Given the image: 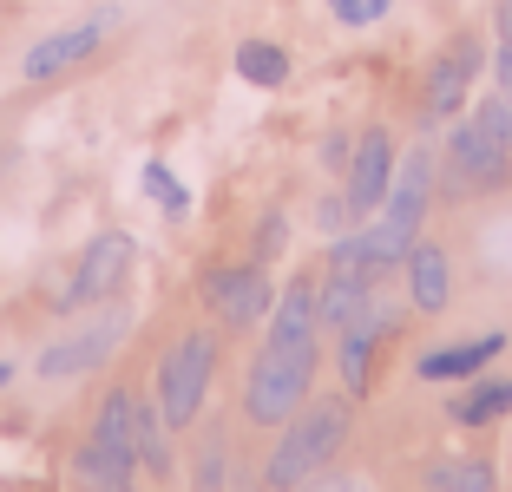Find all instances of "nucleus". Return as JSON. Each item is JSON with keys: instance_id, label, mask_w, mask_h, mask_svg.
Masks as SVG:
<instances>
[{"instance_id": "nucleus-24", "label": "nucleus", "mask_w": 512, "mask_h": 492, "mask_svg": "<svg viewBox=\"0 0 512 492\" xmlns=\"http://www.w3.org/2000/svg\"><path fill=\"white\" fill-rule=\"evenodd\" d=\"M283 237H289V224H283V210H270V217H263V237H256V263H270V256L283 250Z\"/></svg>"}, {"instance_id": "nucleus-17", "label": "nucleus", "mask_w": 512, "mask_h": 492, "mask_svg": "<svg viewBox=\"0 0 512 492\" xmlns=\"http://www.w3.org/2000/svg\"><path fill=\"white\" fill-rule=\"evenodd\" d=\"M427 492H499V473L493 460H480V453H434L421 473Z\"/></svg>"}, {"instance_id": "nucleus-10", "label": "nucleus", "mask_w": 512, "mask_h": 492, "mask_svg": "<svg viewBox=\"0 0 512 492\" xmlns=\"http://www.w3.org/2000/svg\"><path fill=\"white\" fill-rule=\"evenodd\" d=\"M401 328V309H388V302H368L355 322L335 335V374H342V388H348V401L355 394H368L375 388V361H381V348H388V335Z\"/></svg>"}, {"instance_id": "nucleus-11", "label": "nucleus", "mask_w": 512, "mask_h": 492, "mask_svg": "<svg viewBox=\"0 0 512 492\" xmlns=\"http://www.w3.org/2000/svg\"><path fill=\"white\" fill-rule=\"evenodd\" d=\"M434 178H440V158L427 145H414L401 164H394V184H388V204L375 210L388 230H401V237H421L427 210H434Z\"/></svg>"}, {"instance_id": "nucleus-20", "label": "nucleus", "mask_w": 512, "mask_h": 492, "mask_svg": "<svg viewBox=\"0 0 512 492\" xmlns=\"http://www.w3.org/2000/svg\"><path fill=\"white\" fill-rule=\"evenodd\" d=\"M224 466H230V447H224V433H217V427H204V447H197L191 486H197V492H224Z\"/></svg>"}, {"instance_id": "nucleus-9", "label": "nucleus", "mask_w": 512, "mask_h": 492, "mask_svg": "<svg viewBox=\"0 0 512 492\" xmlns=\"http://www.w3.org/2000/svg\"><path fill=\"white\" fill-rule=\"evenodd\" d=\"M125 328H132V309H106L99 322L79 328V335L46 342L40 361H33V374H40V381H79V374H92L99 361H112V348L125 342Z\"/></svg>"}, {"instance_id": "nucleus-16", "label": "nucleus", "mask_w": 512, "mask_h": 492, "mask_svg": "<svg viewBox=\"0 0 512 492\" xmlns=\"http://www.w3.org/2000/svg\"><path fill=\"white\" fill-rule=\"evenodd\" d=\"M506 414H512V374H473L447 401L453 427H493V420H506Z\"/></svg>"}, {"instance_id": "nucleus-19", "label": "nucleus", "mask_w": 512, "mask_h": 492, "mask_svg": "<svg viewBox=\"0 0 512 492\" xmlns=\"http://www.w3.org/2000/svg\"><path fill=\"white\" fill-rule=\"evenodd\" d=\"M237 79H243V86H256V92L289 86V53L276 40H243L237 46Z\"/></svg>"}, {"instance_id": "nucleus-30", "label": "nucleus", "mask_w": 512, "mask_h": 492, "mask_svg": "<svg viewBox=\"0 0 512 492\" xmlns=\"http://www.w3.org/2000/svg\"><path fill=\"white\" fill-rule=\"evenodd\" d=\"M119 492H132V486H119Z\"/></svg>"}, {"instance_id": "nucleus-29", "label": "nucleus", "mask_w": 512, "mask_h": 492, "mask_svg": "<svg viewBox=\"0 0 512 492\" xmlns=\"http://www.w3.org/2000/svg\"><path fill=\"white\" fill-rule=\"evenodd\" d=\"M7 381H14V361H0V388H7Z\"/></svg>"}, {"instance_id": "nucleus-26", "label": "nucleus", "mask_w": 512, "mask_h": 492, "mask_svg": "<svg viewBox=\"0 0 512 492\" xmlns=\"http://www.w3.org/2000/svg\"><path fill=\"white\" fill-rule=\"evenodd\" d=\"M348 151H355V138H348V132L322 138V164H329V171H348Z\"/></svg>"}, {"instance_id": "nucleus-13", "label": "nucleus", "mask_w": 512, "mask_h": 492, "mask_svg": "<svg viewBox=\"0 0 512 492\" xmlns=\"http://www.w3.org/2000/svg\"><path fill=\"white\" fill-rule=\"evenodd\" d=\"M106 27H112V14H99V20H79V27H60V33H46L40 46H27V60H20V73H27V79H60V73H73V66H86L92 53H99Z\"/></svg>"}, {"instance_id": "nucleus-5", "label": "nucleus", "mask_w": 512, "mask_h": 492, "mask_svg": "<svg viewBox=\"0 0 512 492\" xmlns=\"http://www.w3.org/2000/svg\"><path fill=\"white\" fill-rule=\"evenodd\" d=\"M512 184V145L493 138L473 112H460L447 132V191L453 197H486Z\"/></svg>"}, {"instance_id": "nucleus-14", "label": "nucleus", "mask_w": 512, "mask_h": 492, "mask_svg": "<svg viewBox=\"0 0 512 492\" xmlns=\"http://www.w3.org/2000/svg\"><path fill=\"white\" fill-rule=\"evenodd\" d=\"M499 355H506V335H499V328H486V335H473V342L427 348V355L414 361V374H421V381H434V388H447V381H473V374H486Z\"/></svg>"}, {"instance_id": "nucleus-4", "label": "nucleus", "mask_w": 512, "mask_h": 492, "mask_svg": "<svg viewBox=\"0 0 512 492\" xmlns=\"http://www.w3.org/2000/svg\"><path fill=\"white\" fill-rule=\"evenodd\" d=\"M73 473L92 492H119L138 479V394L132 388H112L99 401V420H92V433L73 453Z\"/></svg>"}, {"instance_id": "nucleus-8", "label": "nucleus", "mask_w": 512, "mask_h": 492, "mask_svg": "<svg viewBox=\"0 0 512 492\" xmlns=\"http://www.w3.org/2000/svg\"><path fill=\"white\" fill-rule=\"evenodd\" d=\"M480 66H486V46L473 40V33L447 40V53H434V66H427V79H421V119L427 125H453L460 119Z\"/></svg>"}, {"instance_id": "nucleus-7", "label": "nucleus", "mask_w": 512, "mask_h": 492, "mask_svg": "<svg viewBox=\"0 0 512 492\" xmlns=\"http://www.w3.org/2000/svg\"><path fill=\"white\" fill-rule=\"evenodd\" d=\"M132 256H138V243L125 237V230H99V237L79 250V263H73V276H66V289H60V302L53 309H92V302H112L119 296V283L132 276Z\"/></svg>"}, {"instance_id": "nucleus-15", "label": "nucleus", "mask_w": 512, "mask_h": 492, "mask_svg": "<svg viewBox=\"0 0 512 492\" xmlns=\"http://www.w3.org/2000/svg\"><path fill=\"white\" fill-rule=\"evenodd\" d=\"M401 276H407V309H414V315H440L453 302V263H447V250H440V243L421 237L414 250H407Z\"/></svg>"}, {"instance_id": "nucleus-3", "label": "nucleus", "mask_w": 512, "mask_h": 492, "mask_svg": "<svg viewBox=\"0 0 512 492\" xmlns=\"http://www.w3.org/2000/svg\"><path fill=\"white\" fill-rule=\"evenodd\" d=\"M211 381H217V335L211 328H184L178 342L165 348L158 374H151V401H158V414H165L171 433H184V427L204 420Z\"/></svg>"}, {"instance_id": "nucleus-12", "label": "nucleus", "mask_w": 512, "mask_h": 492, "mask_svg": "<svg viewBox=\"0 0 512 492\" xmlns=\"http://www.w3.org/2000/svg\"><path fill=\"white\" fill-rule=\"evenodd\" d=\"M394 138L381 125H368L348 151V210H355V224H368L381 204H388V184H394Z\"/></svg>"}, {"instance_id": "nucleus-23", "label": "nucleus", "mask_w": 512, "mask_h": 492, "mask_svg": "<svg viewBox=\"0 0 512 492\" xmlns=\"http://www.w3.org/2000/svg\"><path fill=\"white\" fill-rule=\"evenodd\" d=\"M316 224L329 230V237H342V230H355V210H348V191L322 197V204H316Z\"/></svg>"}, {"instance_id": "nucleus-2", "label": "nucleus", "mask_w": 512, "mask_h": 492, "mask_svg": "<svg viewBox=\"0 0 512 492\" xmlns=\"http://www.w3.org/2000/svg\"><path fill=\"white\" fill-rule=\"evenodd\" d=\"M348 433H355V407H348V394H309V407H296V414L283 420V433H276V453L263 460V492H302L316 473H329L335 460H342Z\"/></svg>"}, {"instance_id": "nucleus-1", "label": "nucleus", "mask_w": 512, "mask_h": 492, "mask_svg": "<svg viewBox=\"0 0 512 492\" xmlns=\"http://www.w3.org/2000/svg\"><path fill=\"white\" fill-rule=\"evenodd\" d=\"M316 342H322V309L316 283L289 276L276 289V309L263 322V348H256L250 374H243V420L250 427H283L296 407H309L316 388Z\"/></svg>"}, {"instance_id": "nucleus-22", "label": "nucleus", "mask_w": 512, "mask_h": 492, "mask_svg": "<svg viewBox=\"0 0 512 492\" xmlns=\"http://www.w3.org/2000/svg\"><path fill=\"white\" fill-rule=\"evenodd\" d=\"M394 0H329V14L342 20V27H375V20H388Z\"/></svg>"}, {"instance_id": "nucleus-18", "label": "nucleus", "mask_w": 512, "mask_h": 492, "mask_svg": "<svg viewBox=\"0 0 512 492\" xmlns=\"http://www.w3.org/2000/svg\"><path fill=\"white\" fill-rule=\"evenodd\" d=\"M138 473H151V479L178 473V460H171V427H165V414H158V401H138Z\"/></svg>"}, {"instance_id": "nucleus-25", "label": "nucleus", "mask_w": 512, "mask_h": 492, "mask_svg": "<svg viewBox=\"0 0 512 492\" xmlns=\"http://www.w3.org/2000/svg\"><path fill=\"white\" fill-rule=\"evenodd\" d=\"M302 492H368V479L362 473H335V466H329V473H316Z\"/></svg>"}, {"instance_id": "nucleus-6", "label": "nucleus", "mask_w": 512, "mask_h": 492, "mask_svg": "<svg viewBox=\"0 0 512 492\" xmlns=\"http://www.w3.org/2000/svg\"><path fill=\"white\" fill-rule=\"evenodd\" d=\"M197 289H204V302H211V315L224 328H256V322H270V309H276V289H270V276H263V263H211L204 276H197Z\"/></svg>"}, {"instance_id": "nucleus-28", "label": "nucleus", "mask_w": 512, "mask_h": 492, "mask_svg": "<svg viewBox=\"0 0 512 492\" xmlns=\"http://www.w3.org/2000/svg\"><path fill=\"white\" fill-rule=\"evenodd\" d=\"M493 20H499V40H506V33H512V0H499V7H493Z\"/></svg>"}, {"instance_id": "nucleus-27", "label": "nucleus", "mask_w": 512, "mask_h": 492, "mask_svg": "<svg viewBox=\"0 0 512 492\" xmlns=\"http://www.w3.org/2000/svg\"><path fill=\"white\" fill-rule=\"evenodd\" d=\"M493 79H499V92L512 99V33L499 40V53H493Z\"/></svg>"}, {"instance_id": "nucleus-21", "label": "nucleus", "mask_w": 512, "mask_h": 492, "mask_svg": "<svg viewBox=\"0 0 512 492\" xmlns=\"http://www.w3.org/2000/svg\"><path fill=\"white\" fill-rule=\"evenodd\" d=\"M145 191L158 197V210H165V217H191V191L171 178V164H165V158H151V164H145Z\"/></svg>"}]
</instances>
